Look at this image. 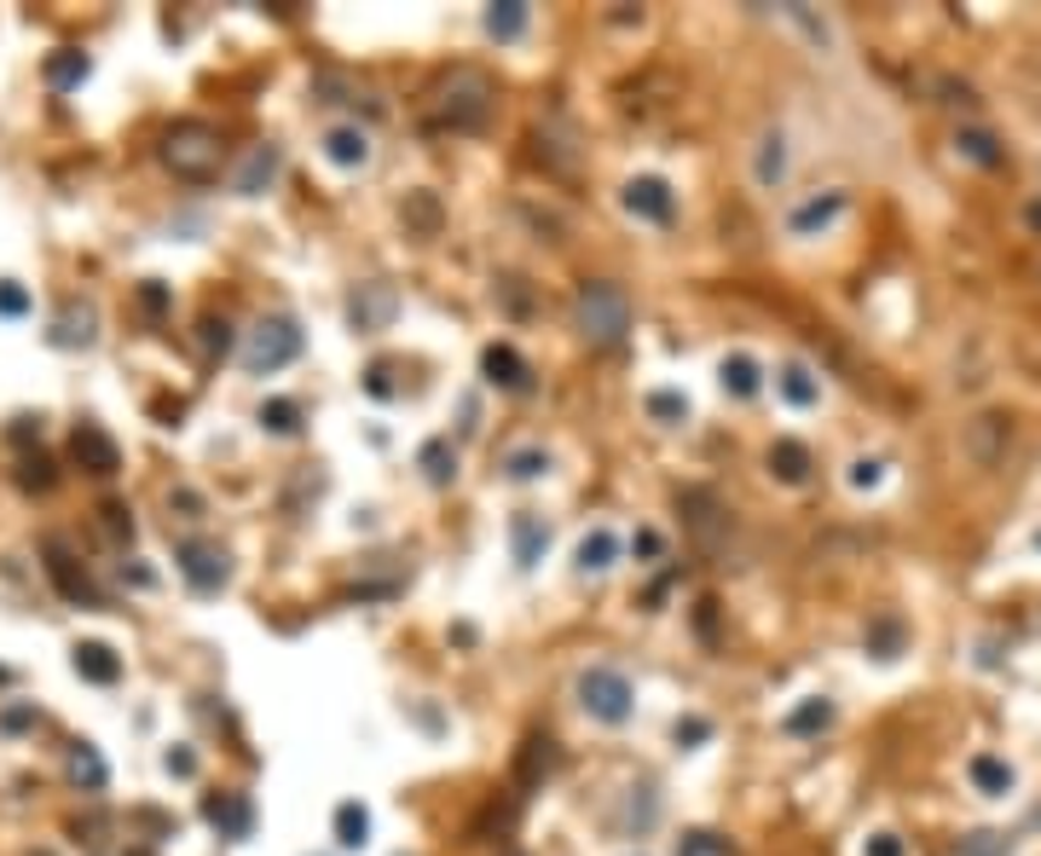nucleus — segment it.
<instances>
[{
  "label": "nucleus",
  "instance_id": "obj_1",
  "mask_svg": "<svg viewBox=\"0 0 1041 856\" xmlns=\"http://www.w3.org/2000/svg\"><path fill=\"white\" fill-rule=\"evenodd\" d=\"M492 111H498V82L480 64H457L435 93V116L451 134H480L492 122Z\"/></svg>",
  "mask_w": 1041,
  "mask_h": 856
},
{
  "label": "nucleus",
  "instance_id": "obj_2",
  "mask_svg": "<svg viewBox=\"0 0 1041 856\" xmlns=\"http://www.w3.org/2000/svg\"><path fill=\"white\" fill-rule=\"evenodd\" d=\"M573 324L591 347H620L631 336V295L614 279H585L573 295Z\"/></svg>",
  "mask_w": 1041,
  "mask_h": 856
},
{
  "label": "nucleus",
  "instance_id": "obj_3",
  "mask_svg": "<svg viewBox=\"0 0 1041 856\" xmlns=\"http://www.w3.org/2000/svg\"><path fill=\"white\" fill-rule=\"evenodd\" d=\"M573 700H579L585 718L620 729V723H631V712H637V683H631L620 666H585L573 677Z\"/></svg>",
  "mask_w": 1041,
  "mask_h": 856
},
{
  "label": "nucleus",
  "instance_id": "obj_4",
  "mask_svg": "<svg viewBox=\"0 0 1041 856\" xmlns=\"http://www.w3.org/2000/svg\"><path fill=\"white\" fill-rule=\"evenodd\" d=\"M301 347H308V331H301L290 313H267L256 331H249V342H243V370L249 376H272V370L295 365Z\"/></svg>",
  "mask_w": 1041,
  "mask_h": 856
},
{
  "label": "nucleus",
  "instance_id": "obj_5",
  "mask_svg": "<svg viewBox=\"0 0 1041 856\" xmlns=\"http://www.w3.org/2000/svg\"><path fill=\"white\" fill-rule=\"evenodd\" d=\"M163 163L180 174V180H209L220 168V134L209 122H174L163 134Z\"/></svg>",
  "mask_w": 1041,
  "mask_h": 856
},
{
  "label": "nucleus",
  "instance_id": "obj_6",
  "mask_svg": "<svg viewBox=\"0 0 1041 856\" xmlns=\"http://www.w3.org/2000/svg\"><path fill=\"white\" fill-rule=\"evenodd\" d=\"M174 562H180V578L191 591H202V596H215L226 578H232V556H226L220 544H209V539H186L180 550H174Z\"/></svg>",
  "mask_w": 1041,
  "mask_h": 856
},
{
  "label": "nucleus",
  "instance_id": "obj_7",
  "mask_svg": "<svg viewBox=\"0 0 1041 856\" xmlns=\"http://www.w3.org/2000/svg\"><path fill=\"white\" fill-rule=\"evenodd\" d=\"M620 203H625V215H631V220L666 226V220L677 215V191H672L666 180H659V174H637V180H625Z\"/></svg>",
  "mask_w": 1041,
  "mask_h": 856
},
{
  "label": "nucleus",
  "instance_id": "obj_8",
  "mask_svg": "<svg viewBox=\"0 0 1041 856\" xmlns=\"http://www.w3.org/2000/svg\"><path fill=\"white\" fill-rule=\"evenodd\" d=\"M394 313H399V290H394V284H383V279L360 284V290H353V301H347L353 331H388Z\"/></svg>",
  "mask_w": 1041,
  "mask_h": 856
},
{
  "label": "nucleus",
  "instance_id": "obj_9",
  "mask_svg": "<svg viewBox=\"0 0 1041 856\" xmlns=\"http://www.w3.org/2000/svg\"><path fill=\"white\" fill-rule=\"evenodd\" d=\"M787 168H793V145H787V128H764L752 145V180L764 191L787 186Z\"/></svg>",
  "mask_w": 1041,
  "mask_h": 856
},
{
  "label": "nucleus",
  "instance_id": "obj_10",
  "mask_svg": "<svg viewBox=\"0 0 1041 856\" xmlns=\"http://www.w3.org/2000/svg\"><path fill=\"white\" fill-rule=\"evenodd\" d=\"M480 376H487L492 388H503V394H527V388H532V365L516 354L510 342L480 347Z\"/></svg>",
  "mask_w": 1041,
  "mask_h": 856
},
{
  "label": "nucleus",
  "instance_id": "obj_11",
  "mask_svg": "<svg viewBox=\"0 0 1041 856\" xmlns=\"http://www.w3.org/2000/svg\"><path fill=\"white\" fill-rule=\"evenodd\" d=\"M544 550H550V521L539 510H516L510 515V556H516V567H539Z\"/></svg>",
  "mask_w": 1041,
  "mask_h": 856
},
{
  "label": "nucleus",
  "instance_id": "obj_12",
  "mask_svg": "<svg viewBox=\"0 0 1041 856\" xmlns=\"http://www.w3.org/2000/svg\"><path fill=\"white\" fill-rule=\"evenodd\" d=\"M70 451H75V463H82L87 474H116V469H122V446H116L98 422H82V428H75Z\"/></svg>",
  "mask_w": 1041,
  "mask_h": 856
},
{
  "label": "nucleus",
  "instance_id": "obj_13",
  "mask_svg": "<svg viewBox=\"0 0 1041 856\" xmlns=\"http://www.w3.org/2000/svg\"><path fill=\"white\" fill-rule=\"evenodd\" d=\"M845 215V191L833 186V191H816V197H804V203L787 215V232L793 238H816V232H827L833 220Z\"/></svg>",
  "mask_w": 1041,
  "mask_h": 856
},
{
  "label": "nucleus",
  "instance_id": "obj_14",
  "mask_svg": "<svg viewBox=\"0 0 1041 856\" xmlns=\"http://www.w3.org/2000/svg\"><path fill=\"white\" fill-rule=\"evenodd\" d=\"M278 168H284V150H278V145H249V157L232 174V191L238 197H261L278 180Z\"/></svg>",
  "mask_w": 1041,
  "mask_h": 856
},
{
  "label": "nucleus",
  "instance_id": "obj_15",
  "mask_svg": "<svg viewBox=\"0 0 1041 856\" xmlns=\"http://www.w3.org/2000/svg\"><path fill=\"white\" fill-rule=\"evenodd\" d=\"M775 394H781L793 411H810V406L822 399V376L810 370L804 359H781V365H775Z\"/></svg>",
  "mask_w": 1041,
  "mask_h": 856
},
{
  "label": "nucleus",
  "instance_id": "obj_16",
  "mask_svg": "<svg viewBox=\"0 0 1041 856\" xmlns=\"http://www.w3.org/2000/svg\"><path fill=\"white\" fill-rule=\"evenodd\" d=\"M324 157L336 163V168H365L371 163V134L360 128V122H336V128H324Z\"/></svg>",
  "mask_w": 1041,
  "mask_h": 856
},
{
  "label": "nucleus",
  "instance_id": "obj_17",
  "mask_svg": "<svg viewBox=\"0 0 1041 856\" xmlns=\"http://www.w3.org/2000/svg\"><path fill=\"white\" fill-rule=\"evenodd\" d=\"M202 816L220 827V839H249V827H256V804H249L243 793H220V798L202 804Z\"/></svg>",
  "mask_w": 1041,
  "mask_h": 856
},
{
  "label": "nucleus",
  "instance_id": "obj_18",
  "mask_svg": "<svg viewBox=\"0 0 1041 856\" xmlns=\"http://www.w3.org/2000/svg\"><path fill=\"white\" fill-rule=\"evenodd\" d=\"M764 463H770V474H775L781 487H804L810 469H816V458H810L804 440H775V446L764 451Z\"/></svg>",
  "mask_w": 1041,
  "mask_h": 856
},
{
  "label": "nucleus",
  "instance_id": "obj_19",
  "mask_svg": "<svg viewBox=\"0 0 1041 856\" xmlns=\"http://www.w3.org/2000/svg\"><path fill=\"white\" fill-rule=\"evenodd\" d=\"M620 562V539L614 533H607V526H596V533H585V539H579V550H573V567L579 573H607V567H614Z\"/></svg>",
  "mask_w": 1041,
  "mask_h": 856
},
{
  "label": "nucleus",
  "instance_id": "obj_20",
  "mask_svg": "<svg viewBox=\"0 0 1041 856\" xmlns=\"http://www.w3.org/2000/svg\"><path fill=\"white\" fill-rule=\"evenodd\" d=\"M75 671L87 677V683H116L122 677V660L111 643H75Z\"/></svg>",
  "mask_w": 1041,
  "mask_h": 856
},
{
  "label": "nucleus",
  "instance_id": "obj_21",
  "mask_svg": "<svg viewBox=\"0 0 1041 856\" xmlns=\"http://www.w3.org/2000/svg\"><path fill=\"white\" fill-rule=\"evenodd\" d=\"M718 383H724V394H735V399H752L758 388H764V370H758L752 354H729V359L718 365Z\"/></svg>",
  "mask_w": 1041,
  "mask_h": 856
},
{
  "label": "nucleus",
  "instance_id": "obj_22",
  "mask_svg": "<svg viewBox=\"0 0 1041 856\" xmlns=\"http://www.w3.org/2000/svg\"><path fill=\"white\" fill-rule=\"evenodd\" d=\"M46 567H53V578H59V591L70 596V602H98V591H93V578L87 573H75V562L64 556V544H46Z\"/></svg>",
  "mask_w": 1041,
  "mask_h": 856
},
{
  "label": "nucleus",
  "instance_id": "obj_23",
  "mask_svg": "<svg viewBox=\"0 0 1041 856\" xmlns=\"http://www.w3.org/2000/svg\"><path fill=\"white\" fill-rule=\"evenodd\" d=\"M417 469H423L428 487H451V481H457V446H451L446 435L428 440V446L417 451Z\"/></svg>",
  "mask_w": 1041,
  "mask_h": 856
},
{
  "label": "nucleus",
  "instance_id": "obj_24",
  "mask_svg": "<svg viewBox=\"0 0 1041 856\" xmlns=\"http://www.w3.org/2000/svg\"><path fill=\"white\" fill-rule=\"evenodd\" d=\"M827 723H833V700L827 695H810V700H799V707L781 718L787 735H822Z\"/></svg>",
  "mask_w": 1041,
  "mask_h": 856
},
{
  "label": "nucleus",
  "instance_id": "obj_25",
  "mask_svg": "<svg viewBox=\"0 0 1041 856\" xmlns=\"http://www.w3.org/2000/svg\"><path fill=\"white\" fill-rule=\"evenodd\" d=\"M336 845L342 850H365L371 845V811H365L360 798L336 804Z\"/></svg>",
  "mask_w": 1041,
  "mask_h": 856
},
{
  "label": "nucleus",
  "instance_id": "obj_26",
  "mask_svg": "<svg viewBox=\"0 0 1041 856\" xmlns=\"http://www.w3.org/2000/svg\"><path fill=\"white\" fill-rule=\"evenodd\" d=\"M527 23H532V7H527V0H498V7H487V35H492V41L527 35Z\"/></svg>",
  "mask_w": 1041,
  "mask_h": 856
},
{
  "label": "nucleus",
  "instance_id": "obj_27",
  "mask_svg": "<svg viewBox=\"0 0 1041 856\" xmlns=\"http://www.w3.org/2000/svg\"><path fill=\"white\" fill-rule=\"evenodd\" d=\"M70 775H75L87 793H98V787L111 782V770H105V759H98L93 741H70Z\"/></svg>",
  "mask_w": 1041,
  "mask_h": 856
},
{
  "label": "nucleus",
  "instance_id": "obj_28",
  "mask_svg": "<svg viewBox=\"0 0 1041 856\" xmlns=\"http://www.w3.org/2000/svg\"><path fill=\"white\" fill-rule=\"evenodd\" d=\"M544 474H550V451L544 446L503 451V481H544Z\"/></svg>",
  "mask_w": 1041,
  "mask_h": 856
},
{
  "label": "nucleus",
  "instance_id": "obj_29",
  "mask_svg": "<svg viewBox=\"0 0 1041 856\" xmlns=\"http://www.w3.org/2000/svg\"><path fill=\"white\" fill-rule=\"evenodd\" d=\"M87 70H93L87 53H75V46H59V53L46 59V82L64 93V87H75V82H87Z\"/></svg>",
  "mask_w": 1041,
  "mask_h": 856
},
{
  "label": "nucleus",
  "instance_id": "obj_30",
  "mask_svg": "<svg viewBox=\"0 0 1041 856\" xmlns=\"http://www.w3.org/2000/svg\"><path fill=\"white\" fill-rule=\"evenodd\" d=\"M256 417H261V428H267V435H278V440L301 435V406H295V399H267V406H261Z\"/></svg>",
  "mask_w": 1041,
  "mask_h": 856
},
{
  "label": "nucleus",
  "instance_id": "obj_31",
  "mask_svg": "<svg viewBox=\"0 0 1041 856\" xmlns=\"http://www.w3.org/2000/svg\"><path fill=\"white\" fill-rule=\"evenodd\" d=\"M93 324H98L93 307H64V313H59L53 342H59V347H87V342H93Z\"/></svg>",
  "mask_w": 1041,
  "mask_h": 856
},
{
  "label": "nucleus",
  "instance_id": "obj_32",
  "mask_svg": "<svg viewBox=\"0 0 1041 856\" xmlns=\"http://www.w3.org/2000/svg\"><path fill=\"white\" fill-rule=\"evenodd\" d=\"M972 787L989 793V798H1001V793L1012 787V770H1007L1001 759H989V752H983V759H972Z\"/></svg>",
  "mask_w": 1041,
  "mask_h": 856
},
{
  "label": "nucleus",
  "instance_id": "obj_33",
  "mask_svg": "<svg viewBox=\"0 0 1041 856\" xmlns=\"http://www.w3.org/2000/svg\"><path fill=\"white\" fill-rule=\"evenodd\" d=\"M643 406H648V417H654V422H666V428H677L683 417H689V399H683L677 388H659V394H648Z\"/></svg>",
  "mask_w": 1041,
  "mask_h": 856
},
{
  "label": "nucleus",
  "instance_id": "obj_34",
  "mask_svg": "<svg viewBox=\"0 0 1041 856\" xmlns=\"http://www.w3.org/2000/svg\"><path fill=\"white\" fill-rule=\"evenodd\" d=\"M672 856H735V850H729V839L706 834V827H689V834L677 839V850H672Z\"/></svg>",
  "mask_w": 1041,
  "mask_h": 856
},
{
  "label": "nucleus",
  "instance_id": "obj_35",
  "mask_svg": "<svg viewBox=\"0 0 1041 856\" xmlns=\"http://www.w3.org/2000/svg\"><path fill=\"white\" fill-rule=\"evenodd\" d=\"M781 18H787V23H799V30H804L810 41H816V53H822V46H833V23H827V18H816L810 7H787Z\"/></svg>",
  "mask_w": 1041,
  "mask_h": 856
},
{
  "label": "nucleus",
  "instance_id": "obj_36",
  "mask_svg": "<svg viewBox=\"0 0 1041 856\" xmlns=\"http://www.w3.org/2000/svg\"><path fill=\"white\" fill-rule=\"evenodd\" d=\"M631 556H637L643 567L666 562V533H659V526H637V533H631Z\"/></svg>",
  "mask_w": 1041,
  "mask_h": 856
},
{
  "label": "nucleus",
  "instance_id": "obj_37",
  "mask_svg": "<svg viewBox=\"0 0 1041 856\" xmlns=\"http://www.w3.org/2000/svg\"><path fill=\"white\" fill-rule=\"evenodd\" d=\"M955 145H960V157H972V163H983V168H996V163H1001V150H996V139H989L983 128H967V134H960Z\"/></svg>",
  "mask_w": 1041,
  "mask_h": 856
},
{
  "label": "nucleus",
  "instance_id": "obj_38",
  "mask_svg": "<svg viewBox=\"0 0 1041 856\" xmlns=\"http://www.w3.org/2000/svg\"><path fill=\"white\" fill-rule=\"evenodd\" d=\"M232 324H226V319H202V354H209V359H226V354H232Z\"/></svg>",
  "mask_w": 1041,
  "mask_h": 856
},
{
  "label": "nucleus",
  "instance_id": "obj_39",
  "mask_svg": "<svg viewBox=\"0 0 1041 856\" xmlns=\"http://www.w3.org/2000/svg\"><path fill=\"white\" fill-rule=\"evenodd\" d=\"M23 313H30V290L0 279V319H23Z\"/></svg>",
  "mask_w": 1041,
  "mask_h": 856
},
{
  "label": "nucleus",
  "instance_id": "obj_40",
  "mask_svg": "<svg viewBox=\"0 0 1041 856\" xmlns=\"http://www.w3.org/2000/svg\"><path fill=\"white\" fill-rule=\"evenodd\" d=\"M879 481H885V463H879V458H856V463H851V487H856V492H868V487H879Z\"/></svg>",
  "mask_w": 1041,
  "mask_h": 856
},
{
  "label": "nucleus",
  "instance_id": "obj_41",
  "mask_svg": "<svg viewBox=\"0 0 1041 856\" xmlns=\"http://www.w3.org/2000/svg\"><path fill=\"white\" fill-rule=\"evenodd\" d=\"M672 735H677V747H700V741H712V723L706 718H677Z\"/></svg>",
  "mask_w": 1041,
  "mask_h": 856
},
{
  "label": "nucleus",
  "instance_id": "obj_42",
  "mask_svg": "<svg viewBox=\"0 0 1041 856\" xmlns=\"http://www.w3.org/2000/svg\"><path fill=\"white\" fill-rule=\"evenodd\" d=\"M98 515H105V533L122 544V539H134V515L128 510H122V503H105V510H98Z\"/></svg>",
  "mask_w": 1041,
  "mask_h": 856
},
{
  "label": "nucleus",
  "instance_id": "obj_43",
  "mask_svg": "<svg viewBox=\"0 0 1041 856\" xmlns=\"http://www.w3.org/2000/svg\"><path fill=\"white\" fill-rule=\"evenodd\" d=\"M550 764H555L550 741H527V759H521V775H527V782H532V775H539V770H550Z\"/></svg>",
  "mask_w": 1041,
  "mask_h": 856
},
{
  "label": "nucleus",
  "instance_id": "obj_44",
  "mask_svg": "<svg viewBox=\"0 0 1041 856\" xmlns=\"http://www.w3.org/2000/svg\"><path fill=\"white\" fill-rule=\"evenodd\" d=\"M365 394H371V399H394V394H399V388H394V370H388V365H371V370H365Z\"/></svg>",
  "mask_w": 1041,
  "mask_h": 856
},
{
  "label": "nucleus",
  "instance_id": "obj_45",
  "mask_svg": "<svg viewBox=\"0 0 1041 856\" xmlns=\"http://www.w3.org/2000/svg\"><path fill=\"white\" fill-rule=\"evenodd\" d=\"M405 215H412L423 232H435V220H440V209H435V197H428V191H417L412 203H405Z\"/></svg>",
  "mask_w": 1041,
  "mask_h": 856
},
{
  "label": "nucleus",
  "instance_id": "obj_46",
  "mask_svg": "<svg viewBox=\"0 0 1041 856\" xmlns=\"http://www.w3.org/2000/svg\"><path fill=\"white\" fill-rule=\"evenodd\" d=\"M18 481H23V487H41V492H46V487H53V463H46V458H30V463H23V474H18Z\"/></svg>",
  "mask_w": 1041,
  "mask_h": 856
},
{
  "label": "nucleus",
  "instance_id": "obj_47",
  "mask_svg": "<svg viewBox=\"0 0 1041 856\" xmlns=\"http://www.w3.org/2000/svg\"><path fill=\"white\" fill-rule=\"evenodd\" d=\"M862 856H908V845L897 834H874L868 845H862Z\"/></svg>",
  "mask_w": 1041,
  "mask_h": 856
},
{
  "label": "nucleus",
  "instance_id": "obj_48",
  "mask_svg": "<svg viewBox=\"0 0 1041 856\" xmlns=\"http://www.w3.org/2000/svg\"><path fill=\"white\" fill-rule=\"evenodd\" d=\"M163 764H168V775H197V752H186V747H174V752H168Z\"/></svg>",
  "mask_w": 1041,
  "mask_h": 856
},
{
  "label": "nucleus",
  "instance_id": "obj_49",
  "mask_svg": "<svg viewBox=\"0 0 1041 856\" xmlns=\"http://www.w3.org/2000/svg\"><path fill=\"white\" fill-rule=\"evenodd\" d=\"M139 301H145V307H150V313H163V307H168V290H163L157 279H150V284L139 290Z\"/></svg>",
  "mask_w": 1041,
  "mask_h": 856
},
{
  "label": "nucleus",
  "instance_id": "obj_50",
  "mask_svg": "<svg viewBox=\"0 0 1041 856\" xmlns=\"http://www.w3.org/2000/svg\"><path fill=\"white\" fill-rule=\"evenodd\" d=\"M0 723H7V729H30V723H35V712H30V707H12Z\"/></svg>",
  "mask_w": 1041,
  "mask_h": 856
},
{
  "label": "nucleus",
  "instance_id": "obj_51",
  "mask_svg": "<svg viewBox=\"0 0 1041 856\" xmlns=\"http://www.w3.org/2000/svg\"><path fill=\"white\" fill-rule=\"evenodd\" d=\"M1030 226H1041V203H1030Z\"/></svg>",
  "mask_w": 1041,
  "mask_h": 856
},
{
  "label": "nucleus",
  "instance_id": "obj_52",
  "mask_svg": "<svg viewBox=\"0 0 1041 856\" xmlns=\"http://www.w3.org/2000/svg\"><path fill=\"white\" fill-rule=\"evenodd\" d=\"M128 856H150V850H139V845H134V850H128Z\"/></svg>",
  "mask_w": 1041,
  "mask_h": 856
}]
</instances>
